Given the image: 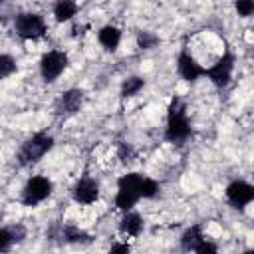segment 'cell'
<instances>
[{
	"label": "cell",
	"instance_id": "obj_1",
	"mask_svg": "<svg viewBox=\"0 0 254 254\" xmlns=\"http://www.w3.org/2000/svg\"><path fill=\"white\" fill-rule=\"evenodd\" d=\"M192 135V127L187 117V105L185 101L175 95L167 109V127H165V139L175 145H183Z\"/></svg>",
	"mask_w": 254,
	"mask_h": 254
},
{
	"label": "cell",
	"instance_id": "obj_2",
	"mask_svg": "<svg viewBox=\"0 0 254 254\" xmlns=\"http://www.w3.org/2000/svg\"><path fill=\"white\" fill-rule=\"evenodd\" d=\"M54 147V137L48 133H36L30 139H26L18 149V163L22 167L36 165L46 153H50Z\"/></svg>",
	"mask_w": 254,
	"mask_h": 254
},
{
	"label": "cell",
	"instance_id": "obj_3",
	"mask_svg": "<svg viewBox=\"0 0 254 254\" xmlns=\"http://www.w3.org/2000/svg\"><path fill=\"white\" fill-rule=\"evenodd\" d=\"M143 183L141 173H127L117 179V194H115V206L123 212L133 210V206L141 200L139 187Z\"/></svg>",
	"mask_w": 254,
	"mask_h": 254
},
{
	"label": "cell",
	"instance_id": "obj_4",
	"mask_svg": "<svg viewBox=\"0 0 254 254\" xmlns=\"http://www.w3.org/2000/svg\"><path fill=\"white\" fill-rule=\"evenodd\" d=\"M14 30L22 40H38L46 36L48 24L36 12H20L14 16Z\"/></svg>",
	"mask_w": 254,
	"mask_h": 254
},
{
	"label": "cell",
	"instance_id": "obj_5",
	"mask_svg": "<svg viewBox=\"0 0 254 254\" xmlns=\"http://www.w3.org/2000/svg\"><path fill=\"white\" fill-rule=\"evenodd\" d=\"M54 190V183L44 175H34L26 181L22 189V204L24 206H36L44 202Z\"/></svg>",
	"mask_w": 254,
	"mask_h": 254
},
{
	"label": "cell",
	"instance_id": "obj_6",
	"mask_svg": "<svg viewBox=\"0 0 254 254\" xmlns=\"http://www.w3.org/2000/svg\"><path fill=\"white\" fill-rule=\"evenodd\" d=\"M69 58L62 50H50L40 58V75L46 83H54L67 67Z\"/></svg>",
	"mask_w": 254,
	"mask_h": 254
},
{
	"label": "cell",
	"instance_id": "obj_7",
	"mask_svg": "<svg viewBox=\"0 0 254 254\" xmlns=\"http://www.w3.org/2000/svg\"><path fill=\"white\" fill-rule=\"evenodd\" d=\"M234 54L230 50H224V54L216 60V64H212L210 67H204V75L216 85V87H226L232 79V71H234Z\"/></svg>",
	"mask_w": 254,
	"mask_h": 254
},
{
	"label": "cell",
	"instance_id": "obj_8",
	"mask_svg": "<svg viewBox=\"0 0 254 254\" xmlns=\"http://www.w3.org/2000/svg\"><path fill=\"white\" fill-rule=\"evenodd\" d=\"M81 105H83V91L73 87V89H67V91L60 93V97L54 103V111H56V115L65 119V117L75 115L81 109Z\"/></svg>",
	"mask_w": 254,
	"mask_h": 254
},
{
	"label": "cell",
	"instance_id": "obj_9",
	"mask_svg": "<svg viewBox=\"0 0 254 254\" xmlns=\"http://www.w3.org/2000/svg\"><path fill=\"white\" fill-rule=\"evenodd\" d=\"M224 194H226V200L230 202V206L242 210L244 206H248L254 200V187L246 181H232L226 187Z\"/></svg>",
	"mask_w": 254,
	"mask_h": 254
},
{
	"label": "cell",
	"instance_id": "obj_10",
	"mask_svg": "<svg viewBox=\"0 0 254 254\" xmlns=\"http://www.w3.org/2000/svg\"><path fill=\"white\" fill-rule=\"evenodd\" d=\"M71 196L77 204H93L97 198H99V185L95 179L91 177H81L73 190H71Z\"/></svg>",
	"mask_w": 254,
	"mask_h": 254
},
{
	"label": "cell",
	"instance_id": "obj_11",
	"mask_svg": "<svg viewBox=\"0 0 254 254\" xmlns=\"http://www.w3.org/2000/svg\"><path fill=\"white\" fill-rule=\"evenodd\" d=\"M177 71H179V75H181L185 81H189V83H192V81H196L198 77L204 75V67H202L187 50H183V52L179 54V58H177Z\"/></svg>",
	"mask_w": 254,
	"mask_h": 254
},
{
	"label": "cell",
	"instance_id": "obj_12",
	"mask_svg": "<svg viewBox=\"0 0 254 254\" xmlns=\"http://www.w3.org/2000/svg\"><path fill=\"white\" fill-rule=\"evenodd\" d=\"M60 238L67 244H89V242H93V236L89 232H85L83 228L75 226V224L60 226Z\"/></svg>",
	"mask_w": 254,
	"mask_h": 254
},
{
	"label": "cell",
	"instance_id": "obj_13",
	"mask_svg": "<svg viewBox=\"0 0 254 254\" xmlns=\"http://www.w3.org/2000/svg\"><path fill=\"white\" fill-rule=\"evenodd\" d=\"M143 226H145L143 216L139 212H135V210H127L119 220V230L123 234H127V236H139Z\"/></svg>",
	"mask_w": 254,
	"mask_h": 254
},
{
	"label": "cell",
	"instance_id": "obj_14",
	"mask_svg": "<svg viewBox=\"0 0 254 254\" xmlns=\"http://www.w3.org/2000/svg\"><path fill=\"white\" fill-rule=\"evenodd\" d=\"M97 40H99V44H101L107 52H115L117 46H119V42H121V30H119L117 26L107 24V26L99 28V32H97Z\"/></svg>",
	"mask_w": 254,
	"mask_h": 254
},
{
	"label": "cell",
	"instance_id": "obj_15",
	"mask_svg": "<svg viewBox=\"0 0 254 254\" xmlns=\"http://www.w3.org/2000/svg\"><path fill=\"white\" fill-rule=\"evenodd\" d=\"M202 240H204L202 226H200V224H192V226H189V228L181 234V248H183L185 252H190V250H194Z\"/></svg>",
	"mask_w": 254,
	"mask_h": 254
},
{
	"label": "cell",
	"instance_id": "obj_16",
	"mask_svg": "<svg viewBox=\"0 0 254 254\" xmlns=\"http://www.w3.org/2000/svg\"><path fill=\"white\" fill-rule=\"evenodd\" d=\"M77 10H79V6L75 2H71V0H60V2L54 4V18L60 24L62 22H69L77 14Z\"/></svg>",
	"mask_w": 254,
	"mask_h": 254
},
{
	"label": "cell",
	"instance_id": "obj_17",
	"mask_svg": "<svg viewBox=\"0 0 254 254\" xmlns=\"http://www.w3.org/2000/svg\"><path fill=\"white\" fill-rule=\"evenodd\" d=\"M143 87H145V79H143V77H139V75H131V77L123 79L121 89H119V95H121L123 99H127V97L137 95Z\"/></svg>",
	"mask_w": 254,
	"mask_h": 254
},
{
	"label": "cell",
	"instance_id": "obj_18",
	"mask_svg": "<svg viewBox=\"0 0 254 254\" xmlns=\"http://www.w3.org/2000/svg\"><path fill=\"white\" fill-rule=\"evenodd\" d=\"M117 159H119L123 165L135 163V159H137L135 147H133L131 143H127V141H119V143H117Z\"/></svg>",
	"mask_w": 254,
	"mask_h": 254
},
{
	"label": "cell",
	"instance_id": "obj_19",
	"mask_svg": "<svg viewBox=\"0 0 254 254\" xmlns=\"http://www.w3.org/2000/svg\"><path fill=\"white\" fill-rule=\"evenodd\" d=\"M159 42H161L159 36L149 32V30H139L137 32V46H139V50H153V48L159 46Z\"/></svg>",
	"mask_w": 254,
	"mask_h": 254
},
{
	"label": "cell",
	"instance_id": "obj_20",
	"mask_svg": "<svg viewBox=\"0 0 254 254\" xmlns=\"http://www.w3.org/2000/svg\"><path fill=\"white\" fill-rule=\"evenodd\" d=\"M159 190H161V185H159L155 179L143 177V183H141V187H139V196H141V198H155V196L159 194Z\"/></svg>",
	"mask_w": 254,
	"mask_h": 254
},
{
	"label": "cell",
	"instance_id": "obj_21",
	"mask_svg": "<svg viewBox=\"0 0 254 254\" xmlns=\"http://www.w3.org/2000/svg\"><path fill=\"white\" fill-rule=\"evenodd\" d=\"M18 69V64L14 60V56L10 54H0V79H6L10 75H14Z\"/></svg>",
	"mask_w": 254,
	"mask_h": 254
},
{
	"label": "cell",
	"instance_id": "obj_22",
	"mask_svg": "<svg viewBox=\"0 0 254 254\" xmlns=\"http://www.w3.org/2000/svg\"><path fill=\"white\" fill-rule=\"evenodd\" d=\"M14 246V238L8 230V226H0V254H8Z\"/></svg>",
	"mask_w": 254,
	"mask_h": 254
},
{
	"label": "cell",
	"instance_id": "obj_23",
	"mask_svg": "<svg viewBox=\"0 0 254 254\" xmlns=\"http://www.w3.org/2000/svg\"><path fill=\"white\" fill-rule=\"evenodd\" d=\"M8 230H10V234H12V238H14V244H20L26 236H28V230H26V226L24 224H20V222H16V224H10L8 226Z\"/></svg>",
	"mask_w": 254,
	"mask_h": 254
},
{
	"label": "cell",
	"instance_id": "obj_24",
	"mask_svg": "<svg viewBox=\"0 0 254 254\" xmlns=\"http://www.w3.org/2000/svg\"><path fill=\"white\" fill-rule=\"evenodd\" d=\"M234 8H236V12H238V16H252V12H254V2L252 0H240V2H236L234 4Z\"/></svg>",
	"mask_w": 254,
	"mask_h": 254
},
{
	"label": "cell",
	"instance_id": "obj_25",
	"mask_svg": "<svg viewBox=\"0 0 254 254\" xmlns=\"http://www.w3.org/2000/svg\"><path fill=\"white\" fill-rule=\"evenodd\" d=\"M194 254H218V248L214 242L210 240H202L196 248H194Z\"/></svg>",
	"mask_w": 254,
	"mask_h": 254
},
{
	"label": "cell",
	"instance_id": "obj_26",
	"mask_svg": "<svg viewBox=\"0 0 254 254\" xmlns=\"http://www.w3.org/2000/svg\"><path fill=\"white\" fill-rule=\"evenodd\" d=\"M107 254H131V246L127 242H115V244H111Z\"/></svg>",
	"mask_w": 254,
	"mask_h": 254
},
{
	"label": "cell",
	"instance_id": "obj_27",
	"mask_svg": "<svg viewBox=\"0 0 254 254\" xmlns=\"http://www.w3.org/2000/svg\"><path fill=\"white\" fill-rule=\"evenodd\" d=\"M244 254H254V250H252V248H248V250H244Z\"/></svg>",
	"mask_w": 254,
	"mask_h": 254
}]
</instances>
